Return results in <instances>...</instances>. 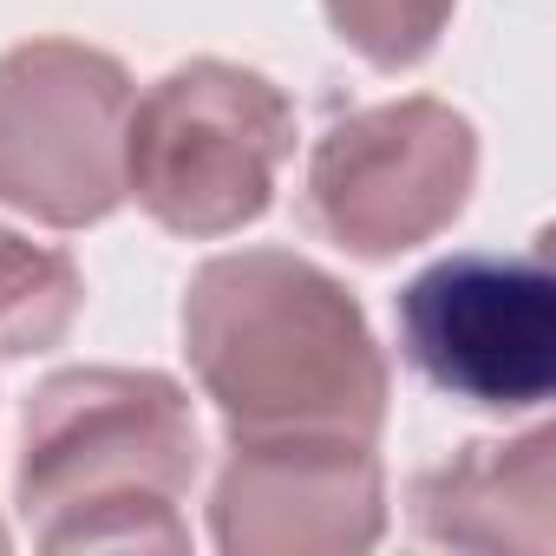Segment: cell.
<instances>
[{
  "instance_id": "obj_1",
  "label": "cell",
  "mask_w": 556,
  "mask_h": 556,
  "mask_svg": "<svg viewBox=\"0 0 556 556\" xmlns=\"http://www.w3.org/2000/svg\"><path fill=\"white\" fill-rule=\"evenodd\" d=\"M184 354L229 439L380 445L393 367L367 308L295 249L210 255L184 289Z\"/></svg>"
},
{
  "instance_id": "obj_2",
  "label": "cell",
  "mask_w": 556,
  "mask_h": 556,
  "mask_svg": "<svg viewBox=\"0 0 556 556\" xmlns=\"http://www.w3.org/2000/svg\"><path fill=\"white\" fill-rule=\"evenodd\" d=\"M190 393L151 367H66L27 393L14 504L40 549H190Z\"/></svg>"
},
{
  "instance_id": "obj_3",
  "label": "cell",
  "mask_w": 556,
  "mask_h": 556,
  "mask_svg": "<svg viewBox=\"0 0 556 556\" xmlns=\"http://www.w3.org/2000/svg\"><path fill=\"white\" fill-rule=\"evenodd\" d=\"M289 157L295 105L282 86L236 60H184L131 99L125 197H138L157 229L216 242L275 203Z\"/></svg>"
},
{
  "instance_id": "obj_4",
  "label": "cell",
  "mask_w": 556,
  "mask_h": 556,
  "mask_svg": "<svg viewBox=\"0 0 556 556\" xmlns=\"http://www.w3.org/2000/svg\"><path fill=\"white\" fill-rule=\"evenodd\" d=\"M478 184V125L445 99H387L334 118L308 151V223L361 255L393 262L445 236Z\"/></svg>"
},
{
  "instance_id": "obj_5",
  "label": "cell",
  "mask_w": 556,
  "mask_h": 556,
  "mask_svg": "<svg viewBox=\"0 0 556 556\" xmlns=\"http://www.w3.org/2000/svg\"><path fill=\"white\" fill-rule=\"evenodd\" d=\"M131 73L86 40H27L0 53V203L92 229L125 203Z\"/></svg>"
},
{
  "instance_id": "obj_6",
  "label": "cell",
  "mask_w": 556,
  "mask_h": 556,
  "mask_svg": "<svg viewBox=\"0 0 556 556\" xmlns=\"http://www.w3.org/2000/svg\"><path fill=\"white\" fill-rule=\"evenodd\" d=\"M413 374L484 413H536L556 387V282L543 249H465L419 268L393 302Z\"/></svg>"
},
{
  "instance_id": "obj_7",
  "label": "cell",
  "mask_w": 556,
  "mask_h": 556,
  "mask_svg": "<svg viewBox=\"0 0 556 556\" xmlns=\"http://www.w3.org/2000/svg\"><path fill=\"white\" fill-rule=\"evenodd\" d=\"M387 530V471L367 439H229L210 491L223 556H354Z\"/></svg>"
},
{
  "instance_id": "obj_8",
  "label": "cell",
  "mask_w": 556,
  "mask_h": 556,
  "mask_svg": "<svg viewBox=\"0 0 556 556\" xmlns=\"http://www.w3.org/2000/svg\"><path fill=\"white\" fill-rule=\"evenodd\" d=\"M556 504V432L530 426L523 439H471L445 465L413 478V530L445 549H549Z\"/></svg>"
},
{
  "instance_id": "obj_9",
  "label": "cell",
  "mask_w": 556,
  "mask_h": 556,
  "mask_svg": "<svg viewBox=\"0 0 556 556\" xmlns=\"http://www.w3.org/2000/svg\"><path fill=\"white\" fill-rule=\"evenodd\" d=\"M86 302L79 262L0 223V361L47 354L73 334Z\"/></svg>"
},
{
  "instance_id": "obj_10",
  "label": "cell",
  "mask_w": 556,
  "mask_h": 556,
  "mask_svg": "<svg viewBox=\"0 0 556 556\" xmlns=\"http://www.w3.org/2000/svg\"><path fill=\"white\" fill-rule=\"evenodd\" d=\"M458 0H321V14L348 53H361L374 73H406L419 66L439 34L452 27Z\"/></svg>"
},
{
  "instance_id": "obj_11",
  "label": "cell",
  "mask_w": 556,
  "mask_h": 556,
  "mask_svg": "<svg viewBox=\"0 0 556 556\" xmlns=\"http://www.w3.org/2000/svg\"><path fill=\"white\" fill-rule=\"evenodd\" d=\"M0 549H8V530H0Z\"/></svg>"
}]
</instances>
